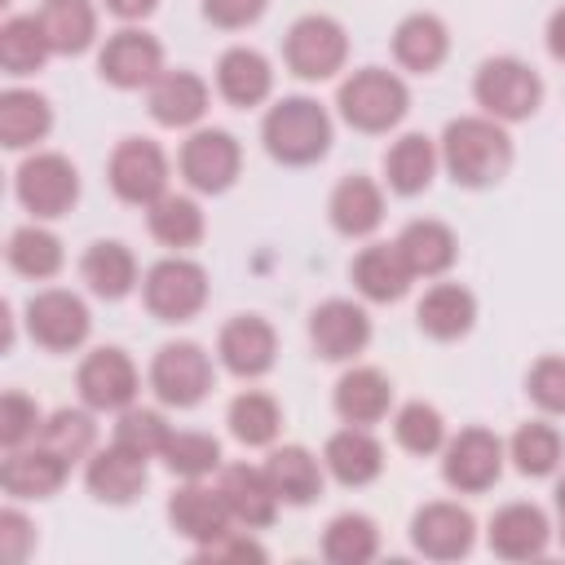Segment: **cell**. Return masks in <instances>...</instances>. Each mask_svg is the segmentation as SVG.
I'll list each match as a JSON object with an SVG mask.
<instances>
[{"instance_id":"6da1fadb","label":"cell","mask_w":565,"mask_h":565,"mask_svg":"<svg viewBox=\"0 0 565 565\" xmlns=\"http://www.w3.org/2000/svg\"><path fill=\"white\" fill-rule=\"evenodd\" d=\"M437 150H441V172L459 190H494L512 172V159H516L508 124H499L481 110L477 115H455L441 128Z\"/></svg>"},{"instance_id":"7a4b0ae2","label":"cell","mask_w":565,"mask_h":565,"mask_svg":"<svg viewBox=\"0 0 565 565\" xmlns=\"http://www.w3.org/2000/svg\"><path fill=\"white\" fill-rule=\"evenodd\" d=\"M335 119L309 93L274 97L260 115V146L278 168H313L331 154Z\"/></svg>"},{"instance_id":"3957f363","label":"cell","mask_w":565,"mask_h":565,"mask_svg":"<svg viewBox=\"0 0 565 565\" xmlns=\"http://www.w3.org/2000/svg\"><path fill=\"white\" fill-rule=\"evenodd\" d=\"M335 115L362 137H388L411 115V88L388 66H358L335 84Z\"/></svg>"},{"instance_id":"277c9868","label":"cell","mask_w":565,"mask_h":565,"mask_svg":"<svg viewBox=\"0 0 565 565\" xmlns=\"http://www.w3.org/2000/svg\"><path fill=\"white\" fill-rule=\"evenodd\" d=\"M207 300H212V278L185 252H168L154 265H146V274H141V305L163 327L194 322L207 309Z\"/></svg>"},{"instance_id":"5b68a950","label":"cell","mask_w":565,"mask_h":565,"mask_svg":"<svg viewBox=\"0 0 565 565\" xmlns=\"http://www.w3.org/2000/svg\"><path fill=\"white\" fill-rule=\"evenodd\" d=\"M543 75L516 57V53H494L481 57L472 71V102L481 115L499 119V124H525L539 115L543 106Z\"/></svg>"},{"instance_id":"8992f818","label":"cell","mask_w":565,"mask_h":565,"mask_svg":"<svg viewBox=\"0 0 565 565\" xmlns=\"http://www.w3.org/2000/svg\"><path fill=\"white\" fill-rule=\"evenodd\" d=\"M216 353H207L199 340H163L150 353L146 366V388L154 393V402L163 411H194L207 402L212 384H216Z\"/></svg>"},{"instance_id":"52a82bcc","label":"cell","mask_w":565,"mask_h":565,"mask_svg":"<svg viewBox=\"0 0 565 565\" xmlns=\"http://www.w3.org/2000/svg\"><path fill=\"white\" fill-rule=\"evenodd\" d=\"M79 168L62 150H26L13 168V199L31 221H62L79 203Z\"/></svg>"},{"instance_id":"ba28073f","label":"cell","mask_w":565,"mask_h":565,"mask_svg":"<svg viewBox=\"0 0 565 565\" xmlns=\"http://www.w3.org/2000/svg\"><path fill=\"white\" fill-rule=\"evenodd\" d=\"M282 66L305 84H327L349 66V31L331 13H300L282 31Z\"/></svg>"},{"instance_id":"9c48e42d","label":"cell","mask_w":565,"mask_h":565,"mask_svg":"<svg viewBox=\"0 0 565 565\" xmlns=\"http://www.w3.org/2000/svg\"><path fill=\"white\" fill-rule=\"evenodd\" d=\"M177 177L185 181L190 194H203V199H216V194H230L243 177V146L230 128H212V124H199L185 132V141L177 146Z\"/></svg>"},{"instance_id":"30bf717a","label":"cell","mask_w":565,"mask_h":565,"mask_svg":"<svg viewBox=\"0 0 565 565\" xmlns=\"http://www.w3.org/2000/svg\"><path fill=\"white\" fill-rule=\"evenodd\" d=\"M437 463H441L446 490H455V494H486V490L499 486V477L508 468V441L494 428H486V424H463L459 433L446 437Z\"/></svg>"},{"instance_id":"8fae6325","label":"cell","mask_w":565,"mask_h":565,"mask_svg":"<svg viewBox=\"0 0 565 565\" xmlns=\"http://www.w3.org/2000/svg\"><path fill=\"white\" fill-rule=\"evenodd\" d=\"M106 185L128 207H150L172 190V159L154 137H119L106 159Z\"/></svg>"},{"instance_id":"7c38bea8","label":"cell","mask_w":565,"mask_h":565,"mask_svg":"<svg viewBox=\"0 0 565 565\" xmlns=\"http://www.w3.org/2000/svg\"><path fill=\"white\" fill-rule=\"evenodd\" d=\"M26 335L44 353H79L93 335L88 300L71 287H40L22 309Z\"/></svg>"},{"instance_id":"4fadbf2b","label":"cell","mask_w":565,"mask_h":565,"mask_svg":"<svg viewBox=\"0 0 565 565\" xmlns=\"http://www.w3.org/2000/svg\"><path fill=\"white\" fill-rule=\"evenodd\" d=\"M75 393L97 415H119L141 397V371L119 344H97L75 366Z\"/></svg>"},{"instance_id":"5bb4252c","label":"cell","mask_w":565,"mask_h":565,"mask_svg":"<svg viewBox=\"0 0 565 565\" xmlns=\"http://www.w3.org/2000/svg\"><path fill=\"white\" fill-rule=\"evenodd\" d=\"M406 539H411L415 556L450 565V561L472 556V547H477V516L459 499H428V503H419L411 512Z\"/></svg>"},{"instance_id":"9a60e30c","label":"cell","mask_w":565,"mask_h":565,"mask_svg":"<svg viewBox=\"0 0 565 565\" xmlns=\"http://www.w3.org/2000/svg\"><path fill=\"white\" fill-rule=\"evenodd\" d=\"M163 71V44L146 26H119L97 44V79L115 93H141Z\"/></svg>"},{"instance_id":"2e32d148","label":"cell","mask_w":565,"mask_h":565,"mask_svg":"<svg viewBox=\"0 0 565 565\" xmlns=\"http://www.w3.org/2000/svg\"><path fill=\"white\" fill-rule=\"evenodd\" d=\"M305 335H309V349L313 358L322 362H358L371 344V313L362 300H349V296H327L309 309V322H305Z\"/></svg>"},{"instance_id":"e0dca14e","label":"cell","mask_w":565,"mask_h":565,"mask_svg":"<svg viewBox=\"0 0 565 565\" xmlns=\"http://www.w3.org/2000/svg\"><path fill=\"white\" fill-rule=\"evenodd\" d=\"M216 362L225 375L256 384L278 362V331L265 313H234L216 331Z\"/></svg>"},{"instance_id":"ac0fdd59","label":"cell","mask_w":565,"mask_h":565,"mask_svg":"<svg viewBox=\"0 0 565 565\" xmlns=\"http://www.w3.org/2000/svg\"><path fill=\"white\" fill-rule=\"evenodd\" d=\"M486 547L499 561H512V565L539 561L552 547V516L539 503H530V499H512V503H503V508L490 512V521H486Z\"/></svg>"},{"instance_id":"d6986e66","label":"cell","mask_w":565,"mask_h":565,"mask_svg":"<svg viewBox=\"0 0 565 565\" xmlns=\"http://www.w3.org/2000/svg\"><path fill=\"white\" fill-rule=\"evenodd\" d=\"M146 486H150V459L132 455L119 441H106L84 459V490L93 503L128 508L146 494Z\"/></svg>"},{"instance_id":"ffe728a7","label":"cell","mask_w":565,"mask_h":565,"mask_svg":"<svg viewBox=\"0 0 565 565\" xmlns=\"http://www.w3.org/2000/svg\"><path fill=\"white\" fill-rule=\"evenodd\" d=\"M146 110L159 128L172 132H190L207 119L212 110V84L190 71V66H168L150 88H146Z\"/></svg>"},{"instance_id":"44dd1931","label":"cell","mask_w":565,"mask_h":565,"mask_svg":"<svg viewBox=\"0 0 565 565\" xmlns=\"http://www.w3.org/2000/svg\"><path fill=\"white\" fill-rule=\"evenodd\" d=\"M71 468H75L71 459L49 450L44 441H31V446H18V450H4L0 490H4V499H18V503H44V499L62 494Z\"/></svg>"},{"instance_id":"7402d4cb","label":"cell","mask_w":565,"mask_h":565,"mask_svg":"<svg viewBox=\"0 0 565 565\" xmlns=\"http://www.w3.org/2000/svg\"><path fill=\"white\" fill-rule=\"evenodd\" d=\"M163 512H168L172 534L185 539L190 547H207V543H216L221 534L234 530V516H230V508H225L216 481H181V486L168 494Z\"/></svg>"},{"instance_id":"603a6c76","label":"cell","mask_w":565,"mask_h":565,"mask_svg":"<svg viewBox=\"0 0 565 565\" xmlns=\"http://www.w3.org/2000/svg\"><path fill=\"white\" fill-rule=\"evenodd\" d=\"M397 397H393V380L380 366L366 362H349L340 371V380L331 384V411L340 424H358V428H375L393 415Z\"/></svg>"},{"instance_id":"cb8c5ba5","label":"cell","mask_w":565,"mask_h":565,"mask_svg":"<svg viewBox=\"0 0 565 565\" xmlns=\"http://www.w3.org/2000/svg\"><path fill=\"white\" fill-rule=\"evenodd\" d=\"M212 88L234 110H256L274 97V62L252 44H230L212 66Z\"/></svg>"},{"instance_id":"d4e9b609","label":"cell","mask_w":565,"mask_h":565,"mask_svg":"<svg viewBox=\"0 0 565 565\" xmlns=\"http://www.w3.org/2000/svg\"><path fill=\"white\" fill-rule=\"evenodd\" d=\"M384 212H388V203H384V181H375V177H366V172L340 177V181L331 185V194H327V221H331V230H335L340 238H349V243L371 238V234L384 225Z\"/></svg>"},{"instance_id":"484cf974","label":"cell","mask_w":565,"mask_h":565,"mask_svg":"<svg viewBox=\"0 0 565 565\" xmlns=\"http://www.w3.org/2000/svg\"><path fill=\"white\" fill-rule=\"evenodd\" d=\"M384 441L375 437V428H358V424H344L335 428L327 441H322V468L335 486L344 490H362V486H375L384 477Z\"/></svg>"},{"instance_id":"4316f807","label":"cell","mask_w":565,"mask_h":565,"mask_svg":"<svg viewBox=\"0 0 565 565\" xmlns=\"http://www.w3.org/2000/svg\"><path fill=\"white\" fill-rule=\"evenodd\" d=\"M415 327L433 344L468 340L472 327H477V296H472V287L450 282V278H433V287H424V296L415 305Z\"/></svg>"},{"instance_id":"83f0119b","label":"cell","mask_w":565,"mask_h":565,"mask_svg":"<svg viewBox=\"0 0 565 565\" xmlns=\"http://www.w3.org/2000/svg\"><path fill=\"white\" fill-rule=\"evenodd\" d=\"M388 49H393L397 71H406V75H437L446 66V57H450V26H446L441 13L415 9V13H406L393 26Z\"/></svg>"},{"instance_id":"f1b7e54d","label":"cell","mask_w":565,"mask_h":565,"mask_svg":"<svg viewBox=\"0 0 565 565\" xmlns=\"http://www.w3.org/2000/svg\"><path fill=\"white\" fill-rule=\"evenodd\" d=\"M141 274L146 269L137 265V256L124 238H93L79 256V282L88 287V296H97L106 305H119L132 291H141Z\"/></svg>"},{"instance_id":"f546056e","label":"cell","mask_w":565,"mask_h":565,"mask_svg":"<svg viewBox=\"0 0 565 565\" xmlns=\"http://www.w3.org/2000/svg\"><path fill=\"white\" fill-rule=\"evenodd\" d=\"M216 490H221L234 525H243V530H269L282 512V503L265 477V463H221Z\"/></svg>"},{"instance_id":"4dcf8cb0","label":"cell","mask_w":565,"mask_h":565,"mask_svg":"<svg viewBox=\"0 0 565 565\" xmlns=\"http://www.w3.org/2000/svg\"><path fill=\"white\" fill-rule=\"evenodd\" d=\"M384 168V190L397 194V199H419L428 194V185L437 181L441 172V150H437V137L428 132H397L380 159Z\"/></svg>"},{"instance_id":"1f68e13d","label":"cell","mask_w":565,"mask_h":565,"mask_svg":"<svg viewBox=\"0 0 565 565\" xmlns=\"http://www.w3.org/2000/svg\"><path fill=\"white\" fill-rule=\"evenodd\" d=\"M265 477L282 508H309L322 499V486H327L322 459L300 441H282V446L274 441L265 450Z\"/></svg>"},{"instance_id":"d6a6232c","label":"cell","mask_w":565,"mask_h":565,"mask_svg":"<svg viewBox=\"0 0 565 565\" xmlns=\"http://www.w3.org/2000/svg\"><path fill=\"white\" fill-rule=\"evenodd\" d=\"M349 282L366 305H397L406 300L415 274L406 269L397 243H366L349 260Z\"/></svg>"},{"instance_id":"836d02e7","label":"cell","mask_w":565,"mask_h":565,"mask_svg":"<svg viewBox=\"0 0 565 565\" xmlns=\"http://www.w3.org/2000/svg\"><path fill=\"white\" fill-rule=\"evenodd\" d=\"M393 243H397L406 269H411L415 278H428V282H433V278H446V274L455 269V260H459V234H455L446 221H437V216H415V221H406Z\"/></svg>"},{"instance_id":"e575fe53","label":"cell","mask_w":565,"mask_h":565,"mask_svg":"<svg viewBox=\"0 0 565 565\" xmlns=\"http://www.w3.org/2000/svg\"><path fill=\"white\" fill-rule=\"evenodd\" d=\"M53 132V102L40 88L9 84L0 93V146L4 150H40Z\"/></svg>"},{"instance_id":"d590c367","label":"cell","mask_w":565,"mask_h":565,"mask_svg":"<svg viewBox=\"0 0 565 565\" xmlns=\"http://www.w3.org/2000/svg\"><path fill=\"white\" fill-rule=\"evenodd\" d=\"M97 0H40L35 18L53 44V57H84L88 49H97Z\"/></svg>"},{"instance_id":"8d00e7d4","label":"cell","mask_w":565,"mask_h":565,"mask_svg":"<svg viewBox=\"0 0 565 565\" xmlns=\"http://www.w3.org/2000/svg\"><path fill=\"white\" fill-rule=\"evenodd\" d=\"M561 463H565V433L547 415L516 424V433L508 437V468L516 477L543 481V477H556Z\"/></svg>"},{"instance_id":"74e56055","label":"cell","mask_w":565,"mask_h":565,"mask_svg":"<svg viewBox=\"0 0 565 565\" xmlns=\"http://www.w3.org/2000/svg\"><path fill=\"white\" fill-rule=\"evenodd\" d=\"M146 234L168 247V252H190L207 238V216L199 207V194H177L168 190L146 207Z\"/></svg>"},{"instance_id":"f35d334b","label":"cell","mask_w":565,"mask_h":565,"mask_svg":"<svg viewBox=\"0 0 565 565\" xmlns=\"http://www.w3.org/2000/svg\"><path fill=\"white\" fill-rule=\"evenodd\" d=\"M225 433L243 450H269L282 433V402L265 388H238L225 406Z\"/></svg>"},{"instance_id":"ab89813d","label":"cell","mask_w":565,"mask_h":565,"mask_svg":"<svg viewBox=\"0 0 565 565\" xmlns=\"http://www.w3.org/2000/svg\"><path fill=\"white\" fill-rule=\"evenodd\" d=\"M4 260H9V269H13L18 278H26V282H49V278L62 274L66 247H62V238H57L44 221H26V225H18V230L9 234Z\"/></svg>"},{"instance_id":"60d3db41","label":"cell","mask_w":565,"mask_h":565,"mask_svg":"<svg viewBox=\"0 0 565 565\" xmlns=\"http://www.w3.org/2000/svg\"><path fill=\"white\" fill-rule=\"evenodd\" d=\"M318 552H322L327 565H371L380 556V525H375V516L353 512V508L335 512L322 525Z\"/></svg>"},{"instance_id":"b9f144b4","label":"cell","mask_w":565,"mask_h":565,"mask_svg":"<svg viewBox=\"0 0 565 565\" xmlns=\"http://www.w3.org/2000/svg\"><path fill=\"white\" fill-rule=\"evenodd\" d=\"M49 57H53V44L35 13H9L0 22V71L9 79H26V75L44 71Z\"/></svg>"},{"instance_id":"7bdbcfd3","label":"cell","mask_w":565,"mask_h":565,"mask_svg":"<svg viewBox=\"0 0 565 565\" xmlns=\"http://www.w3.org/2000/svg\"><path fill=\"white\" fill-rule=\"evenodd\" d=\"M446 437H450L446 415H441L433 402L411 397V402L393 406V441H397L406 455H415V459H433V455H441Z\"/></svg>"},{"instance_id":"ee69618b","label":"cell","mask_w":565,"mask_h":565,"mask_svg":"<svg viewBox=\"0 0 565 565\" xmlns=\"http://www.w3.org/2000/svg\"><path fill=\"white\" fill-rule=\"evenodd\" d=\"M159 463L177 477V481H212L221 472V441L212 433H199V428H172Z\"/></svg>"},{"instance_id":"f6af8a7d","label":"cell","mask_w":565,"mask_h":565,"mask_svg":"<svg viewBox=\"0 0 565 565\" xmlns=\"http://www.w3.org/2000/svg\"><path fill=\"white\" fill-rule=\"evenodd\" d=\"M97 411H88L84 402L79 406H57L44 415V428L35 441H44L49 450H57L62 459L71 463H84L93 450H97Z\"/></svg>"},{"instance_id":"bcb514c9","label":"cell","mask_w":565,"mask_h":565,"mask_svg":"<svg viewBox=\"0 0 565 565\" xmlns=\"http://www.w3.org/2000/svg\"><path fill=\"white\" fill-rule=\"evenodd\" d=\"M168 437H172L168 415L154 411V406H137V402H132L128 411H119V415H115V428H110V441L128 446V450L141 455V459H159L163 446H168Z\"/></svg>"},{"instance_id":"7dc6e473","label":"cell","mask_w":565,"mask_h":565,"mask_svg":"<svg viewBox=\"0 0 565 565\" xmlns=\"http://www.w3.org/2000/svg\"><path fill=\"white\" fill-rule=\"evenodd\" d=\"M40 428H44V406L22 388H4L0 393V446L4 450L31 446Z\"/></svg>"},{"instance_id":"c3c4849f","label":"cell","mask_w":565,"mask_h":565,"mask_svg":"<svg viewBox=\"0 0 565 565\" xmlns=\"http://www.w3.org/2000/svg\"><path fill=\"white\" fill-rule=\"evenodd\" d=\"M525 397L539 415L561 419L565 415V353H543L525 371Z\"/></svg>"},{"instance_id":"681fc988","label":"cell","mask_w":565,"mask_h":565,"mask_svg":"<svg viewBox=\"0 0 565 565\" xmlns=\"http://www.w3.org/2000/svg\"><path fill=\"white\" fill-rule=\"evenodd\" d=\"M40 547V534H35V521L18 508V499H9L0 508V561L4 565H26Z\"/></svg>"},{"instance_id":"f907efd6","label":"cell","mask_w":565,"mask_h":565,"mask_svg":"<svg viewBox=\"0 0 565 565\" xmlns=\"http://www.w3.org/2000/svg\"><path fill=\"white\" fill-rule=\"evenodd\" d=\"M199 13L216 31H247L269 13V0H199Z\"/></svg>"},{"instance_id":"816d5d0a","label":"cell","mask_w":565,"mask_h":565,"mask_svg":"<svg viewBox=\"0 0 565 565\" xmlns=\"http://www.w3.org/2000/svg\"><path fill=\"white\" fill-rule=\"evenodd\" d=\"M269 552L260 547V539H256V530H243V525H234L230 534H221L216 543H207V547H194V561H207V565H225V561H265Z\"/></svg>"},{"instance_id":"f5cc1de1","label":"cell","mask_w":565,"mask_h":565,"mask_svg":"<svg viewBox=\"0 0 565 565\" xmlns=\"http://www.w3.org/2000/svg\"><path fill=\"white\" fill-rule=\"evenodd\" d=\"M115 22H124V26H141L154 9H159V0H97Z\"/></svg>"},{"instance_id":"db71d44e","label":"cell","mask_w":565,"mask_h":565,"mask_svg":"<svg viewBox=\"0 0 565 565\" xmlns=\"http://www.w3.org/2000/svg\"><path fill=\"white\" fill-rule=\"evenodd\" d=\"M543 44H547V53H552V57L565 66V4L547 13V26H543Z\"/></svg>"},{"instance_id":"11a10c76","label":"cell","mask_w":565,"mask_h":565,"mask_svg":"<svg viewBox=\"0 0 565 565\" xmlns=\"http://www.w3.org/2000/svg\"><path fill=\"white\" fill-rule=\"evenodd\" d=\"M552 503H556V516L565 521V463H561V472H556V486H552Z\"/></svg>"},{"instance_id":"9f6ffc18","label":"cell","mask_w":565,"mask_h":565,"mask_svg":"<svg viewBox=\"0 0 565 565\" xmlns=\"http://www.w3.org/2000/svg\"><path fill=\"white\" fill-rule=\"evenodd\" d=\"M561 547H565V521H561Z\"/></svg>"}]
</instances>
